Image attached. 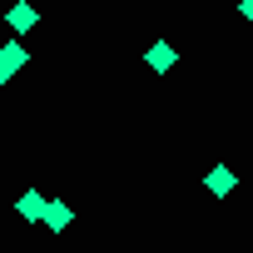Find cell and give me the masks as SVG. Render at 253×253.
Returning <instances> with one entry per match:
<instances>
[{"label":"cell","mask_w":253,"mask_h":253,"mask_svg":"<svg viewBox=\"0 0 253 253\" xmlns=\"http://www.w3.org/2000/svg\"><path fill=\"white\" fill-rule=\"evenodd\" d=\"M35 20H40V15H35V5H25V0H20V5H10V10H5V25H10L15 35H20V30H30Z\"/></svg>","instance_id":"5"},{"label":"cell","mask_w":253,"mask_h":253,"mask_svg":"<svg viewBox=\"0 0 253 253\" xmlns=\"http://www.w3.org/2000/svg\"><path fill=\"white\" fill-rule=\"evenodd\" d=\"M15 209H20V218H30V223H45V194H40V189H25Z\"/></svg>","instance_id":"4"},{"label":"cell","mask_w":253,"mask_h":253,"mask_svg":"<svg viewBox=\"0 0 253 253\" xmlns=\"http://www.w3.org/2000/svg\"><path fill=\"white\" fill-rule=\"evenodd\" d=\"M25 60H30V50H20V40H10V45H0V84H5L15 70H25Z\"/></svg>","instance_id":"1"},{"label":"cell","mask_w":253,"mask_h":253,"mask_svg":"<svg viewBox=\"0 0 253 253\" xmlns=\"http://www.w3.org/2000/svg\"><path fill=\"white\" fill-rule=\"evenodd\" d=\"M204 189H209V194H218V199H223V194H233V189H238V174H233V169H223V164H218V169H209V174H204Z\"/></svg>","instance_id":"2"},{"label":"cell","mask_w":253,"mask_h":253,"mask_svg":"<svg viewBox=\"0 0 253 253\" xmlns=\"http://www.w3.org/2000/svg\"><path fill=\"white\" fill-rule=\"evenodd\" d=\"M144 60H149V70H154V75H169V70H174V45H169V40H154Z\"/></svg>","instance_id":"3"},{"label":"cell","mask_w":253,"mask_h":253,"mask_svg":"<svg viewBox=\"0 0 253 253\" xmlns=\"http://www.w3.org/2000/svg\"><path fill=\"white\" fill-rule=\"evenodd\" d=\"M238 15H243V20L253 25V0H238Z\"/></svg>","instance_id":"7"},{"label":"cell","mask_w":253,"mask_h":253,"mask_svg":"<svg viewBox=\"0 0 253 253\" xmlns=\"http://www.w3.org/2000/svg\"><path fill=\"white\" fill-rule=\"evenodd\" d=\"M45 223H50V228H55V233H60V228H70V223H75V209H70V204H60V199H55V204H45Z\"/></svg>","instance_id":"6"}]
</instances>
